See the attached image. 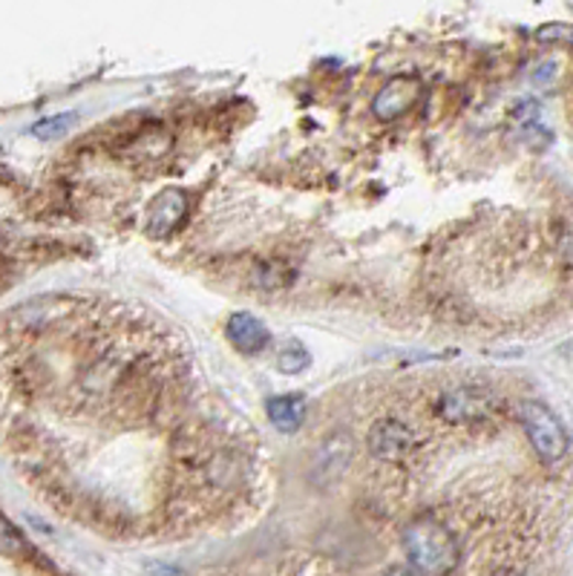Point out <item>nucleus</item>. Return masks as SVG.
Here are the masks:
<instances>
[{"label":"nucleus","mask_w":573,"mask_h":576,"mask_svg":"<svg viewBox=\"0 0 573 576\" xmlns=\"http://www.w3.org/2000/svg\"><path fill=\"white\" fill-rule=\"evenodd\" d=\"M404 551L409 565L421 576H447L459 568L461 545L455 533L432 516H418L404 531Z\"/></svg>","instance_id":"nucleus-1"},{"label":"nucleus","mask_w":573,"mask_h":576,"mask_svg":"<svg viewBox=\"0 0 573 576\" xmlns=\"http://www.w3.org/2000/svg\"><path fill=\"white\" fill-rule=\"evenodd\" d=\"M519 421L528 432V441L533 444L536 455L542 462L553 464L559 458H565L568 447H571V439H568V430L562 427L557 416H553L544 403L525 401L519 407Z\"/></svg>","instance_id":"nucleus-2"},{"label":"nucleus","mask_w":573,"mask_h":576,"mask_svg":"<svg viewBox=\"0 0 573 576\" xmlns=\"http://www.w3.org/2000/svg\"><path fill=\"white\" fill-rule=\"evenodd\" d=\"M496 410V398L482 387H455L441 395L438 416L450 424H473Z\"/></svg>","instance_id":"nucleus-3"},{"label":"nucleus","mask_w":573,"mask_h":576,"mask_svg":"<svg viewBox=\"0 0 573 576\" xmlns=\"http://www.w3.org/2000/svg\"><path fill=\"white\" fill-rule=\"evenodd\" d=\"M370 450L381 462H404L416 450V432L398 418H381L370 430Z\"/></svg>","instance_id":"nucleus-4"},{"label":"nucleus","mask_w":573,"mask_h":576,"mask_svg":"<svg viewBox=\"0 0 573 576\" xmlns=\"http://www.w3.org/2000/svg\"><path fill=\"white\" fill-rule=\"evenodd\" d=\"M418 101H421V81L412 76H395L393 81H386L381 87L372 110L381 122H393V119L407 115Z\"/></svg>","instance_id":"nucleus-5"},{"label":"nucleus","mask_w":573,"mask_h":576,"mask_svg":"<svg viewBox=\"0 0 573 576\" xmlns=\"http://www.w3.org/2000/svg\"><path fill=\"white\" fill-rule=\"evenodd\" d=\"M188 213V193L179 188H165L147 208V231L153 236H167L181 225Z\"/></svg>","instance_id":"nucleus-6"},{"label":"nucleus","mask_w":573,"mask_h":576,"mask_svg":"<svg viewBox=\"0 0 573 576\" xmlns=\"http://www.w3.org/2000/svg\"><path fill=\"white\" fill-rule=\"evenodd\" d=\"M228 341L234 343L236 350L245 352V355H254V352H263L272 341V334H268V326H265L263 320L249 314V311H236L228 320Z\"/></svg>","instance_id":"nucleus-7"},{"label":"nucleus","mask_w":573,"mask_h":576,"mask_svg":"<svg viewBox=\"0 0 573 576\" xmlns=\"http://www.w3.org/2000/svg\"><path fill=\"white\" fill-rule=\"evenodd\" d=\"M265 412H268V421L274 424V430L291 435V432H297L302 427L306 403H302L300 395H279V398L268 401Z\"/></svg>","instance_id":"nucleus-8"},{"label":"nucleus","mask_w":573,"mask_h":576,"mask_svg":"<svg viewBox=\"0 0 573 576\" xmlns=\"http://www.w3.org/2000/svg\"><path fill=\"white\" fill-rule=\"evenodd\" d=\"M309 364H311L309 352L302 350L300 343L295 341L288 343V346H283L277 355V369L286 372V375H297V372H302Z\"/></svg>","instance_id":"nucleus-9"},{"label":"nucleus","mask_w":573,"mask_h":576,"mask_svg":"<svg viewBox=\"0 0 573 576\" xmlns=\"http://www.w3.org/2000/svg\"><path fill=\"white\" fill-rule=\"evenodd\" d=\"M78 119L73 113H60V115H53V119H44V122H38L35 128H32V133L38 139H58L64 136L73 124H76Z\"/></svg>","instance_id":"nucleus-10"},{"label":"nucleus","mask_w":573,"mask_h":576,"mask_svg":"<svg viewBox=\"0 0 573 576\" xmlns=\"http://www.w3.org/2000/svg\"><path fill=\"white\" fill-rule=\"evenodd\" d=\"M0 551H7V554L23 551V536L3 519V516H0Z\"/></svg>","instance_id":"nucleus-11"},{"label":"nucleus","mask_w":573,"mask_h":576,"mask_svg":"<svg viewBox=\"0 0 573 576\" xmlns=\"http://www.w3.org/2000/svg\"><path fill=\"white\" fill-rule=\"evenodd\" d=\"M559 254H562V263L573 272V225L568 228L562 240H559Z\"/></svg>","instance_id":"nucleus-12"},{"label":"nucleus","mask_w":573,"mask_h":576,"mask_svg":"<svg viewBox=\"0 0 573 576\" xmlns=\"http://www.w3.org/2000/svg\"><path fill=\"white\" fill-rule=\"evenodd\" d=\"M384 576H421V574H418L416 568H393V571H386Z\"/></svg>","instance_id":"nucleus-13"},{"label":"nucleus","mask_w":573,"mask_h":576,"mask_svg":"<svg viewBox=\"0 0 573 576\" xmlns=\"http://www.w3.org/2000/svg\"><path fill=\"white\" fill-rule=\"evenodd\" d=\"M491 576H521L519 571H510V568H498V571H493Z\"/></svg>","instance_id":"nucleus-14"}]
</instances>
